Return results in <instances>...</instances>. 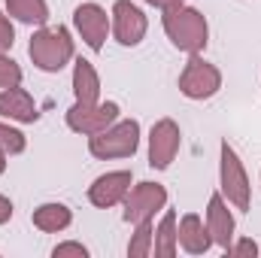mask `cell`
Segmentation results:
<instances>
[{
  "label": "cell",
  "instance_id": "cell-5",
  "mask_svg": "<svg viewBox=\"0 0 261 258\" xmlns=\"http://www.w3.org/2000/svg\"><path fill=\"white\" fill-rule=\"evenodd\" d=\"M219 179H222V194L228 197V203H234L237 210H249V179H246L243 161H240L237 152L228 146V140L222 143Z\"/></svg>",
  "mask_w": 261,
  "mask_h": 258
},
{
  "label": "cell",
  "instance_id": "cell-19",
  "mask_svg": "<svg viewBox=\"0 0 261 258\" xmlns=\"http://www.w3.org/2000/svg\"><path fill=\"white\" fill-rule=\"evenodd\" d=\"M152 252V222H140L134 237L128 243V255L130 258H146Z\"/></svg>",
  "mask_w": 261,
  "mask_h": 258
},
{
  "label": "cell",
  "instance_id": "cell-2",
  "mask_svg": "<svg viewBox=\"0 0 261 258\" xmlns=\"http://www.w3.org/2000/svg\"><path fill=\"white\" fill-rule=\"evenodd\" d=\"M28 55L31 61L46 70V73H58L61 67L73 58V40H70V31L67 28H40L34 37H31V46H28Z\"/></svg>",
  "mask_w": 261,
  "mask_h": 258
},
{
  "label": "cell",
  "instance_id": "cell-24",
  "mask_svg": "<svg viewBox=\"0 0 261 258\" xmlns=\"http://www.w3.org/2000/svg\"><path fill=\"white\" fill-rule=\"evenodd\" d=\"M228 252L234 258H249V255H258V246H255V240H240L237 246H228Z\"/></svg>",
  "mask_w": 261,
  "mask_h": 258
},
{
  "label": "cell",
  "instance_id": "cell-10",
  "mask_svg": "<svg viewBox=\"0 0 261 258\" xmlns=\"http://www.w3.org/2000/svg\"><path fill=\"white\" fill-rule=\"evenodd\" d=\"M113 34L122 46H137L146 37V15L140 6L130 0H116L113 3Z\"/></svg>",
  "mask_w": 261,
  "mask_h": 258
},
{
  "label": "cell",
  "instance_id": "cell-7",
  "mask_svg": "<svg viewBox=\"0 0 261 258\" xmlns=\"http://www.w3.org/2000/svg\"><path fill=\"white\" fill-rule=\"evenodd\" d=\"M164 203H167V192H164V186H158V183H140V186H134L125 197V222L128 225H140V222H152V216L158 213V210H164Z\"/></svg>",
  "mask_w": 261,
  "mask_h": 258
},
{
  "label": "cell",
  "instance_id": "cell-16",
  "mask_svg": "<svg viewBox=\"0 0 261 258\" xmlns=\"http://www.w3.org/2000/svg\"><path fill=\"white\" fill-rule=\"evenodd\" d=\"M31 222H34V228H40L46 234H55V231H64L67 225L73 222V213L64 203H43V207L34 210Z\"/></svg>",
  "mask_w": 261,
  "mask_h": 258
},
{
  "label": "cell",
  "instance_id": "cell-26",
  "mask_svg": "<svg viewBox=\"0 0 261 258\" xmlns=\"http://www.w3.org/2000/svg\"><path fill=\"white\" fill-rule=\"evenodd\" d=\"M146 3L158 6L161 12H170V9H176V6H186V0H146Z\"/></svg>",
  "mask_w": 261,
  "mask_h": 258
},
{
  "label": "cell",
  "instance_id": "cell-12",
  "mask_svg": "<svg viewBox=\"0 0 261 258\" xmlns=\"http://www.w3.org/2000/svg\"><path fill=\"white\" fill-rule=\"evenodd\" d=\"M206 231L213 234V243L228 252V246L234 243V216L225 203V194L210 197V203H206Z\"/></svg>",
  "mask_w": 261,
  "mask_h": 258
},
{
  "label": "cell",
  "instance_id": "cell-20",
  "mask_svg": "<svg viewBox=\"0 0 261 258\" xmlns=\"http://www.w3.org/2000/svg\"><path fill=\"white\" fill-rule=\"evenodd\" d=\"M24 146H28V140H24L21 131H15V128H9V125L0 122V149L6 155H18V152H24Z\"/></svg>",
  "mask_w": 261,
  "mask_h": 258
},
{
  "label": "cell",
  "instance_id": "cell-23",
  "mask_svg": "<svg viewBox=\"0 0 261 258\" xmlns=\"http://www.w3.org/2000/svg\"><path fill=\"white\" fill-rule=\"evenodd\" d=\"M52 255H55V258H67V255L85 258V255H88V249H85L82 243H61V246H55V249H52Z\"/></svg>",
  "mask_w": 261,
  "mask_h": 258
},
{
  "label": "cell",
  "instance_id": "cell-13",
  "mask_svg": "<svg viewBox=\"0 0 261 258\" xmlns=\"http://www.w3.org/2000/svg\"><path fill=\"white\" fill-rule=\"evenodd\" d=\"M0 116H6V119H12V122H24V125H34V122L40 119L34 97H31L24 88H18V85L0 91Z\"/></svg>",
  "mask_w": 261,
  "mask_h": 258
},
{
  "label": "cell",
  "instance_id": "cell-21",
  "mask_svg": "<svg viewBox=\"0 0 261 258\" xmlns=\"http://www.w3.org/2000/svg\"><path fill=\"white\" fill-rule=\"evenodd\" d=\"M15 85H21V67L0 52V88H15Z\"/></svg>",
  "mask_w": 261,
  "mask_h": 258
},
{
  "label": "cell",
  "instance_id": "cell-18",
  "mask_svg": "<svg viewBox=\"0 0 261 258\" xmlns=\"http://www.w3.org/2000/svg\"><path fill=\"white\" fill-rule=\"evenodd\" d=\"M6 9L12 18H18L24 24H46L49 21L46 0H6Z\"/></svg>",
  "mask_w": 261,
  "mask_h": 258
},
{
  "label": "cell",
  "instance_id": "cell-3",
  "mask_svg": "<svg viewBox=\"0 0 261 258\" xmlns=\"http://www.w3.org/2000/svg\"><path fill=\"white\" fill-rule=\"evenodd\" d=\"M140 146V125L134 119L125 122H113L107 131L88 137V152L100 161H110V158H130Z\"/></svg>",
  "mask_w": 261,
  "mask_h": 258
},
{
  "label": "cell",
  "instance_id": "cell-4",
  "mask_svg": "<svg viewBox=\"0 0 261 258\" xmlns=\"http://www.w3.org/2000/svg\"><path fill=\"white\" fill-rule=\"evenodd\" d=\"M113 122H119V104L107 100V104H73L67 110V128L85 137H94L100 131H107Z\"/></svg>",
  "mask_w": 261,
  "mask_h": 258
},
{
  "label": "cell",
  "instance_id": "cell-27",
  "mask_svg": "<svg viewBox=\"0 0 261 258\" xmlns=\"http://www.w3.org/2000/svg\"><path fill=\"white\" fill-rule=\"evenodd\" d=\"M3 170H6V152L0 149V173H3Z\"/></svg>",
  "mask_w": 261,
  "mask_h": 258
},
{
  "label": "cell",
  "instance_id": "cell-6",
  "mask_svg": "<svg viewBox=\"0 0 261 258\" xmlns=\"http://www.w3.org/2000/svg\"><path fill=\"white\" fill-rule=\"evenodd\" d=\"M222 88V73L213 64H206L203 58L192 55V61L179 73V91L192 100H206Z\"/></svg>",
  "mask_w": 261,
  "mask_h": 258
},
{
  "label": "cell",
  "instance_id": "cell-14",
  "mask_svg": "<svg viewBox=\"0 0 261 258\" xmlns=\"http://www.w3.org/2000/svg\"><path fill=\"white\" fill-rule=\"evenodd\" d=\"M176 234H179V246H182L186 252H192V255H203V252L213 246V234L206 231V225L200 222V216H195V213L182 216Z\"/></svg>",
  "mask_w": 261,
  "mask_h": 258
},
{
  "label": "cell",
  "instance_id": "cell-9",
  "mask_svg": "<svg viewBox=\"0 0 261 258\" xmlns=\"http://www.w3.org/2000/svg\"><path fill=\"white\" fill-rule=\"evenodd\" d=\"M73 24H76V31L82 34V40H85V46H88L91 52H100V49H103V40H107V34H110V15H107L103 6H97V3H82V6H76Z\"/></svg>",
  "mask_w": 261,
  "mask_h": 258
},
{
  "label": "cell",
  "instance_id": "cell-25",
  "mask_svg": "<svg viewBox=\"0 0 261 258\" xmlns=\"http://www.w3.org/2000/svg\"><path fill=\"white\" fill-rule=\"evenodd\" d=\"M9 219H12V200L0 194V225H6Z\"/></svg>",
  "mask_w": 261,
  "mask_h": 258
},
{
  "label": "cell",
  "instance_id": "cell-1",
  "mask_svg": "<svg viewBox=\"0 0 261 258\" xmlns=\"http://www.w3.org/2000/svg\"><path fill=\"white\" fill-rule=\"evenodd\" d=\"M164 34L170 37V43L179 49V52H189L197 55L206 49V40H210V24L203 18V12H197L192 6H176L170 12H164Z\"/></svg>",
  "mask_w": 261,
  "mask_h": 258
},
{
  "label": "cell",
  "instance_id": "cell-22",
  "mask_svg": "<svg viewBox=\"0 0 261 258\" xmlns=\"http://www.w3.org/2000/svg\"><path fill=\"white\" fill-rule=\"evenodd\" d=\"M12 43H15V28H12V21L0 12V52L12 49Z\"/></svg>",
  "mask_w": 261,
  "mask_h": 258
},
{
  "label": "cell",
  "instance_id": "cell-11",
  "mask_svg": "<svg viewBox=\"0 0 261 258\" xmlns=\"http://www.w3.org/2000/svg\"><path fill=\"white\" fill-rule=\"evenodd\" d=\"M130 192V170H113V173H103V176H97L94 183H91V189H88V200L94 203V207H100V210H107V207H116V203H122Z\"/></svg>",
  "mask_w": 261,
  "mask_h": 258
},
{
  "label": "cell",
  "instance_id": "cell-8",
  "mask_svg": "<svg viewBox=\"0 0 261 258\" xmlns=\"http://www.w3.org/2000/svg\"><path fill=\"white\" fill-rule=\"evenodd\" d=\"M179 143H182V134H179V125L173 119L155 122L152 134H149V164L155 170H167L179 152Z\"/></svg>",
  "mask_w": 261,
  "mask_h": 258
},
{
  "label": "cell",
  "instance_id": "cell-15",
  "mask_svg": "<svg viewBox=\"0 0 261 258\" xmlns=\"http://www.w3.org/2000/svg\"><path fill=\"white\" fill-rule=\"evenodd\" d=\"M73 94L79 104H97V97H100V79H97L91 61H85V58H79L73 64Z\"/></svg>",
  "mask_w": 261,
  "mask_h": 258
},
{
  "label": "cell",
  "instance_id": "cell-17",
  "mask_svg": "<svg viewBox=\"0 0 261 258\" xmlns=\"http://www.w3.org/2000/svg\"><path fill=\"white\" fill-rule=\"evenodd\" d=\"M176 246H179V234H176V213L167 210L158 231H155V255L158 258H173L176 255Z\"/></svg>",
  "mask_w": 261,
  "mask_h": 258
}]
</instances>
